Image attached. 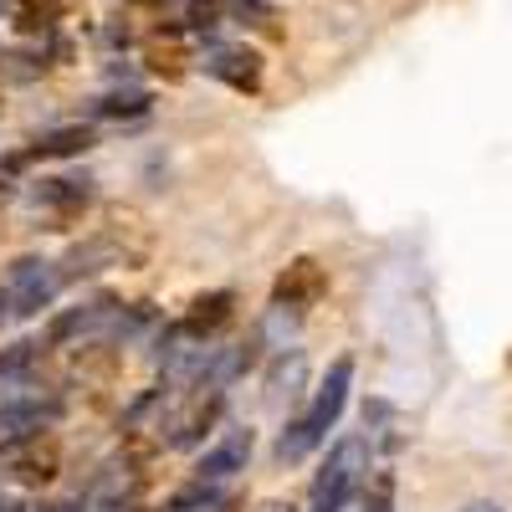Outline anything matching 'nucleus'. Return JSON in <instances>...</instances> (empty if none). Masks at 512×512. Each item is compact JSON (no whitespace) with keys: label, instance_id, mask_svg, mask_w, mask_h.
I'll return each mask as SVG.
<instances>
[{"label":"nucleus","instance_id":"a211bd4d","mask_svg":"<svg viewBox=\"0 0 512 512\" xmlns=\"http://www.w3.org/2000/svg\"><path fill=\"white\" fill-rule=\"evenodd\" d=\"M144 108H149V98H144V93H113V98H103V103H98V113H103V118H139Z\"/></svg>","mask_w":512,"mask_h":512},{"label":"nucleus","instance_id":"412c9836","mask_svg":"<svg viewBox=\"0 0 512 512\" xmlns=\"http://www.w3.org/2000/svg\"><path fill=\"white\" fill-rule=\"evenodd\" d=\"M0 512H21V502L16 497H0Z\"/></svg>","mask_w":512,"mask_h":512},{"label":"nucleus","instance_id":"0eeeda50","mask_svg":"<svg viewBox=\"0 0 512 512\" xmlns=\"http://www.w3.org/2000/svg\"><path fill=\"white\" fill-rule=\"evenodd\" d=\"M205 67H210V77H221L236 93H256V82H262V57L246 52V47H221Z\"/></svg>","mask_w":512,"mask_h":512},{"label":"nucleus","instance_id":"aec40b11","mask_svg":"<svg viewBox=\"0 0 512 512\" xmlns=\"http://www.w3.org/2000/svg\"><path fill=\"white\" fill-rule=\"evenodd\" d=\"M461 512H502L497 502H472V507H461Z\"/></svg>","mask_w":512,"mask_h":512},{"label":"nucleus","instance_id":"f8f14e48","mask_svg":"<svg viewBox=\"0 0 512 512\" xmlns=\"http://www.w3.org/2000/svg\"><path fill=\"white\" fill-rule=\"evenodd\" d=\"M11 466H16V477L21 482H31V487H41V482H52L57 477V446H26L21 456H11Z\"/></svg>","mask_w":512,"mask_h":512},{"label":"nucleus","instance_id":"39448f33","mask_svg":"<svg viewBox=\"0 0 512 512\" xmlns=\"http://www.w3.org/2000/svg\"><path fill=\"white\" fill-rule=\"evenodd\" d=\"M123 262V246L113 241V236H88L82 246H72L67 256H62V282H77V277H93V272H103V267H118Z\"/></svg>","mask_w":512,"mask_h":512},{"label":"nucleus","instance_id":"f3484780","mask_svg":"<svg viewBox=\"0 0 512 512\" xmlns=\"http://www.w3.org/2000/svg\"><path fill=\"white\" fill-rule=\"evenodd\" d=\"M364 512H395V477L390 472H379L364 487Z\"/></svg>","mask_w":512,"mask_h":512},{"label":"nucleus","instance_id":"9b49d317","mask_svg":"<svg viewBox=\"0 0 512 512\" xmlns=\"http://www.w3.org/2000/svg\"><path fill=\"white\" fill-rule=\"evenodd\" d=\"M82 149H93V128L88 123H67V128H52V134H41L36 154H52V159H72Z\"/></svg>","mask_w":512,"mask_h":512},{"label":"nucleus","instance_id":"1a4fd4ad","mask_svg":"<svg viewBox=\"0 0 512 512\" xmlns=\"http://www.w3.org/2000/svg\"><path fill=\"white\" fill-rule=\"evenodd\" d=\"M216 415H221V400L210 395V400H195L175 425H169V446H180V451H190V446H200V436L216 425Z\"/></svg>","mask_w":512,"mask_h":512},{"label":"nucleus","instance_id":"423d86ee","mask_svg":"<svg viewBox=\"0 0 512 512\" xmlns=\"http://www.w3.org/2000/svg\"><path fill=\"white\" fill-rule=\"evenodd\" d=\"M236 318V292H200L195 303H190V313H185V323H180V333H190V338H210V333H221L226 323Z\"/></svg>","mask_w":512,"mask_h":512},{"label":"nucleus","instance_id":"dca6fc26","mask_svg":"<svg viewBox=\"0 0 512 512\" xmlns=\"http://www.w3.org/2000/svg\"><path fill=\"white\" fill-rule=\"evenodd\" d=\"M41 364V344H11L0 349V379H21Z\"/></svg>","mask_w":512,"mask_h":512},{"label":"nucleus","instance_id":"6ab92c4d","mask_svg":"<svg viewBox=\"0 0 512 512\" xmlns=\"http://www.w3.org/2000/svg\"><path fill=\"white\" fill-rule=\"evenodd\" d=\"M57 6V0H21V11H31V16H47Z\"/></svg>","mask_w":512,"mask_h":512},{"label":"nucleus","instance_id":"2eb2a0df","mask_svg":"<svg viewBox=\"0 0 512 512\" xmlns=\"http://www.w3.org/2000/svg\"><path fill=\"white\" fill-rule=\"evenodd\" d=\"M47 205H62V210H72V205H88V180H41V190H36Z\"/></svg>","mask_w":512,"mask_h":512},{"label":"nucleus","instance_id":"6e6552de","mask_svg":"<svg viewBox=\"0 0 512 512\" xmlns=\"http://www.w3.org/2000/svg\"><path fill=\"white\" fill-rule=\"evenodd\" d=\"M246 456H251V436H246V431H231L216 451H205V461H200V482H216V477L241 472Z\"/></svg>","mask_w":512,"mask_h":512},{"label":"nucleus","instance_id":"7ed1b4c3","mask_svg":"<svg viewBox=\"0 0 512 512\" xmlns=\"http://www.w3.org/2000/svg\"><path fill=\"white\" fill-rule=\"evenodd\" d=\"M62 287V272L52 262H36V256H21V262L6 272V303L16 318H31L41 308H52V297Z\"/></svg>","mask_w":512,"mask_h":512},{"label":"nucleus","instance_id":"f03ea898","mask_svg":"<svg viewBox=\"0 0 512 512\" xmlns=\"http://www.w3.org/2000/svg\"><path fill=\"white\" fill-rule=\"evenodd\" d=\"M359 472H364V441H359V436L338 441L333 456L323 461L318 482H313V512H344V502H349Z\"/></svg>","mask_w":512,"mask_h":512},{"label":"nucleus","instance_id":"ddd939ff","mask_svg":"<svg viewBox=\"0 0 512 512\" xmlns=\"http://www.w3.org/2000/svg\"><path fill=\"white\" fill-rule=\"evenodd\" d=\"M108 313H113V303H93V308H72V313L52 318L47 338H52V344H67V338H77V333H88L93 323H103Z\"/></svg>","mask_w":512,"mask_h":512},{"label":"nucleus","instance_id":"4468645a","mask_svg":"<svg viewBox=\"0 0 512 512\" xmlns=\"http://www.w3.org/2000/svg\"><path fill=\"white\" fill-rule=\"evenodd\" d=\"M144 57H149V67H154V72H164V77H180V72H185V47H180L175 36H169V41H164V36H154Z\"/></svg>","mask_w":512,"mask_h":512},{"label":"nucleus","instance_id":"20e7f679","mask_svg":"<svg viewBox=\"0 0 512 512\" xmlns=\"http://www.w3.org/2000/svg\"><path fill=\"white\" fill-rule=\"evenodd\" d=\"M323 292H328V272H323V262L318 256H292V262L277 272V282H272V303L287 313H308L313 303H323Z\"/></svg>","mask_w":512,"mask_h":512},{"label":"nucleus","instance_id":"9d476101","mask_svg":"<svg viewBox=\"0 0 512 512\" xmlns=\"http://www.w3.org/2000/svg\"><path fill=\"white\" fill-rule=\"evenodd\" d=\"M251 364H256V344H236V349H226V354H216V359L205 354V374H200V379L210 384V390H221V384L241 379Z\"/></svg>","mask_w":512,"mask_h":512},{"label":"nucleus","instance_id":"f257e3e1","mask_svg":"<svg viewBox=\"0 0 512 512\" xmlns=\"http://www.w3.org/2000/svg\"><path fill=\"white\" fill-rule=\"evenodd\" d=\"M349 384H354V359L344 354V359H333L328 379L318 384L313 410H308L303 420H292L287 431H282V441H277V456H282V461H303V456L333 431V420L344 415V405H349Z\"/></svg>","mask_w":512,"mask_h":512}]
</instances>
